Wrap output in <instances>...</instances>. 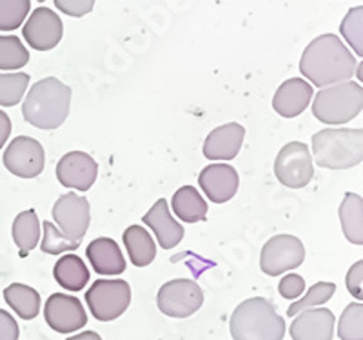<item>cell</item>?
Returning a JSON list of instances; mask_svg holds the SVG:
<instances>
[{
	"label": "cell",
	"instance_id": "22",
	"mask_svg": "<svg viewBox=\"0 0 363 340\" xmlns=\"http://www.w3.org/2000/svg\"><path fill=\"white\" fill-rule=\"evenodd\" d=\"M340 222L345 238L351 244H363V200L356 193H345L340 204Z\"/></svg>",
	"mask_w": 363,
	"mask_h": 340
},
{
	"label": "cell",
	"instance_id": "9",
	"mask_svg": "<svg viewBox=\"0 0 363 340\" xmlns=\"http://www.w3.org/2000/svg\"><path fill=\"white\" fill-rule=\"evenodd\" d=\"M306 258L303 242L293 235H277L262 248L260 270L269 277H278L284 271L296 270Z\"/></svg>",
	"mask_w": 363,
	"mask_h": 340
},
{
	"label": "cell",
	"instance_id": "40",
	"mask_svg": "<svg viewBox=\"0 0 363 340\" xmlns=\"http://www.w3.org/2000/svg\"><path fill=\"white\" fill-rule=\"evenodd\" d=\"M37 2H44V0H37Z\"/></svg>",
	"mask_w": 363,
	"mask_h": 340
},
{
	"label": "cell",
	"instance_id": "23",
	"mask_svg": "<svg viewBox=\"0 0 363 340\" xmlns=\"http://www.w3.org/2000/svg\"><path fill=\"white\" fill-rule=\"evenodd\" d=\"M124 246L136 268H145L157 257V246L153 236L138 224L129 226L124 231Z\"/></svg>",
	"mask_w": 363,
	"mask_h": 340
},
{
	"label": "cell",
	"instance_id": "21",
	"mask_svg": "<svg viewBox=\"0 0 363 340\" xmlns=\"http://www.w3.org/2000/svg\"><path fill=\"white\" fill-rule=\"evenodd\" d=\"M173 213L186 224H194L207 219V202L194 186H184L177 191L171 200Z\"/></svg>",
	"mask_w": 363,
	"mask_h": 340
},
{
	"label": "cell",
	"instance_id": "17",
	"mask_svg": "<svg viewBox=\"0 0 363 340\" xmlns=\"http://www.w3.org/2000/svg\"><path fill=\"white\" fill-rule=\"evenodd\" d=\"M245 137V128L238 122L220 126L207 135L203 157L209 160H233L238 155Z\"/></svg>",
	"mask_w": 363,
	"mask_h": 340
},
{
	"label": "cell",
	"instance_id": "33",
	"mask_svg": "<svg viewBox=\"0 0 363 340\" xmlns=\"http://www.w3.org/2000/svg\"><path fill=\"white\" fill-rule=\"evenodd\" d=\"M340 31H342L343 38H345L349 44H351L352 50L356 51L358 57L363 55V8L349 9V13L345 15V18L342 21L340 26Z\"/></svg>",
	"mask_w": 363,
	"mask_h": 340
},
{
	"label": "cell",
	"instance_id": "8",
	"mask_svg": "<svg viewBox=\"0 0 363 340\" xmlns=\"http://www.w3.org/2000/svg\"><path fill=\"white\" fill-rule=\"evenodd\" d=\"M274 175L284 186L293 190L306 187L314 177L309 146L303 142L285 144L274 160Z\"/></svg>",
	"mask_w": 363,
	"mask_h": 340
},
{
	"label": "cell",
	"instance_id": "32",
	"mask_svg": "<svg viewBox=\"0 0 363 340\" xmlns=\"http://www.w3.org/2000/svg\"><path fill=\"white\" fill-rule=\"evenodd\" d=\"M42 229H44V238L40 242V249L44 253L60 255L66 251H74L80 246V242L69 241L57 226L51 224L50 220L42 222Z\"/></svg>",
	"mask_w": 363,
	"mask_h": 340
},
{
	"label": "cell",
	"instance_id": "36",
	"mask_svg": "<svg viewBox=\"0 0 363 340\" xmlns=\"http://www.w3.org/2000/svg\"><path fill=\"white\" fill-rule=\"evenodd\" d=\"M345 284L349 293H351L356 300L363 299V262L362 261H358L356 264L351 265V270H349V273H347Z\"/></svg>",
	"mask_w": 363,
	"mask_h": 340
},
{
	"label": "cell",
	"instance_id": "14",
	"mask_svg": "<svg viewBox=\"0 0 363 340\" xmlns=\"http://www.w3.org/2000/svg\"><path fill=\"white\" fill-rule=\"evenodd\" d=\"M99 175V164L84 151H71L57 164V179L66 187L79 191L91 190Z\"/></svg>",
	"mask_w": 363,
	"mask_h": 340
},
{
	"label": "cell",
	"instance_id": "12",
	"mask_svg": "<svg viewBox=\"0 0 363 340\" xmlns=\"http://www.w3.org/2000/svg\"><path fill=\"white\" fill-rule=\"evenodd\" d=\"M45 322L57 333H74L87 324L86 309L77 297L66 293H53L45 300Z\"/></svg>",
	"mask_w": 363,
	"mask_h": 340
},
{
	"label": "cell",
	"instance_id": "25",
	"mask_svg": "<svg viewBox=\"0 0 363 340\" xmlns=\"http://www.w3.org/2000/svg\"><path fill=\"white\" fill-rule=\"evenodd\" d=\"M13 241L18 246V255L22 258L28 257L40 241V220L35 209L18 213L13 222Z\"/></svg>",
	"mask_w": 363,
	"mask_h": 340
},
{
	"label": "cell",
	"instance_id": "27",
	"mask_svg": "<svg viewBox=\"0 0 363 340\" xmlns=\"http://www.w3.org/2000/svg\"><path fill=\"white\" fill-rule=\"evenodd\" d=\"M29 62V53L15 35H0V70H21Z\"/></svg>",
	"mask_w": 363,
	"mask_h": 340
},
{
	"label": "cell",
	"instance_id": "10",
	"mask_svg": "<svg viewBox=\"0 0 363 340\" xmlns=\"http://www.w3.org/2000/svg\"><path fill=\"white\" fill-rule=\"evenodd\" d=\"M2 160L9 173L17 175L21 179H35L44 171L45 153L40 142L22 135L9 142Z\"/></svg>",
	"mask_w": 363,
	"mask_h": 340
},
{
	"label": "cell",
	"instance_id": "7",
	"mask_svg": "<svg viewBox=\"0 0 363 340\" xmlns=\"http://www.w3.org/2000/svg\"><path fill=\"white\" fill-rule=\"evenodd\" d=\"M157 304L164 315L187 319L199 312L203 304V291L189 278H174L158 290Z\"/></svg>",
	"mask_w": 363,
	"mask_h": 340
},
{
	"label": "cell",
	"instance_id": "2",
	"mask_svg": "<svg viewBox=\"0 0 363 340\" xmlns=\"http://www.w3.org/2000/svg\"><path fill=\"white\" fill-rule=\"evenodd\" d=\"M71 95V87L55 77L38 80L22 104V116L33 128H60L69 115Z\"/></svg>",
	"mask_w": 363,
	"mask_h": 340
},
{
	"label": "cell",
	"instance_id": "11",
	"mask_svg": "<svg viewBox=\"0 0 363 340\" xmlns=\"http://www.w3.org/2000/svg\"><path fill=\"white\" fill-rule=\"evenodd\" d=\"M53 219L57 228H60L69 241L80 242L86 236L91 222L89 202L77 193H66L55 202Z\"/></svg>",
	"mask_w": 363,
	"mask_h": 340
},
{
	"label": "cell",
	"instance_id": "29",
	"mask_svg": "<svg viewBox=\"0 0 363 340\" xmlns=\"http://www.w3.org/2000/svg\"><path fill=\"white\" fill-rule=\"evenodd\" d=\"M338 336L342 340H363V304L352 302L343 309L338 320Z\"/></svg>",
	"mask_w": 363,
	"mask_h": 340
},
{
	"label": "cell",
	"instance_id": "18",
	"mask_svg": "<svg viewBox=\"0 0 363 340\" xmlns=\"http://www.w3.org/2000/svg\"><path fill=\"white\" fill-rule=\"evenodd\" d=\"M313 100V86L303 79L285 80L272 99V108L285 119H294L307 109Z\"/></svg>",
	"mask_w": 363,
	"mask_h": 340
},
{
	"label": "cell",
	"instance_id": "3",
	"mask_svg": "<svg viewBox=\"0 0 363 340\" xmlns=\"http://www.w3.org/2000/svg\"><path fill=\"white\" fill-rule=\"evenodd\" d=\"M233 340H284L285 320L274 304L255 297L236 306L229 320Z\"/></svg>",
	"mask_w": 363,
	"mask_h": 340
},
{
	"label": "cell",
	"instance_id": "34",
	"mask_svg": "<svg viewBox=\"0 0 363 340\" xmlns=\"http://www.w3.org/2000/svg\"><path fill=\"white\" fill-rule=\"evenodd\" d=\"M278 291H280V295L284 299L296 300L300 299L301 295H303V291H306V280H303V277H300V275L296 273L285 275L280 280V284H278Z\"/></svg>",
	"mask_w": 363,
	"mask_h": 340
},
{
	"label": "cell",
	"instance_id": "19",
	"mask_svg": "<svg viewBox=\"0 0 363 340\" xmlns=\"http://www.w3.org/2000/svg\"><path fill=\"white\" fill-rule=\"evenodd\" d=\"M142 222L153 229L157 242L164 249L174 248L184 238V228L173 219L165 199H158V202L155 204L153 208L145 213Z\"/></svg>",
	"mask_w": 363,
	"mask_h": 340
},
{
	"label": "cell",
	"instance_id": "6",
	"mask_svg": "<svg viewBox=\"0 0 363 340\" xmlns=\"http://www.w3.org/2000/svg\"><path fill=\"white\" fill-rule=\"evenodd\" d=\"M86 302L96 320L111 322L120 315H124L131 304V287L120 278H115V280L100 278L87 290Z\"/></svg>",
	"mask_w": 363,
	"mask_h": 340
},
{
	"label": "cell",
	"instance_id": "20",
	"mask_svg": "<svg viewBox=\"0 0 363 340\" xmlns=\"http://www.w3.org/2000/svg\"><path fill=\"white\" fill-rule=\"evenodd\" d=\"M93 270L99 275H120L125 271V258L118 244L108 236L95 238L86 251Z\"/></svg>",
	"mask_w": 363,
	"mask_h": 340
},
{
	"label": "cell",
	"instance_id": "26",
	"mask_svg": "<svg viewBox=\"0 0 363 340\" xmlns=\"http://www.w3.org/2000/svg\"><path fill=\"white\" fill-rule=\"evenodd\" d=\"M4 299L22 320H33L40 312V295L26 284H11L4 290Z\"/></svg>",
	"mask_w": 363,
	"mask_h": 340
},
{
	"label": "cell",
	"instance_id": "35",
	"mask_svg": "<svg viewBox=\"0 0 363 340\" xmlns=\"http://www.w3.org/2000/svg\"><path fill=\"white\" fill-rule=\"evenodd\" d=\"M55 6L58 11L66 13L69 17L80 18L93 11L95 0H55Z\"/></svg>",
	"mask_w": 363,
	"mask_h": 340
},
{
	"label": "cell",
	"instance_id": "38",
	"mask_svg": "<svg viewBox=\"0 0 363 340\" xmlns=\"http://www.w3.org/2000/svg\"><path fill=\"white\" fill-rule=\"evenodd\" d=\"M9 135H11V121H9L8 113L0 109V150L8 142Z\"/></svg>",
	"mask_w": 363,
	"mask_h": 340
},
{
	"label": "cell",
	"instance_id": "16",
	"mask_svg": "<svg viewBox=\"0 0 363 340\" xmlns=\"http://www.w3.org/2000/svg\"><path fill=\"white\" fill-rule=\"evenodd\" d=\"M199 184L211 202L223 204L236 195L240 179L235 168L229 164H211L202 170Z\"/></svg>",
	"mask_w": 363,
	"mask_h": 340
},
{
	"label": "cell",
	"instance_id": "24",
	"mask_svg": "<svg viewBox=\"0 0 363 340\" xmlns=\"http://www.w3.org/2000/svg\"><path fill=\"white\" fill-rule=\"evenodd\" d=\"M53 277L58 286L67 291H80L89 283V271L86 264L77 255H66L57 261L53 268Z\"/></svg>",
	"mask_w": 363,
	"mask_h": 340
},
{
	"label": "cell",
	"instance_id": "30",
	"mask_svg": "<svg viewBox=\"0 0 363 340\" xmlns=\"http://www.w3.org/2000/svg\"><path fill=\"white\" fill-rule=\"evenodd\" d=\"M336 286L333 283H318L307 291V295L303 299L296 300L289 306L287 309V315L289 317H296L298 313L306 312V309H311V307H316V306H322L325 304L327 300L333 299V295H335Z\"/></svg>",
	"mask_w": 363,
	"mask_h": 340
},
{
	"label": "cell",
	"instance_id": "28",
	"mask_svg": "<svg viewBox=\"0 0 363 340\" xmlns=\"http://www.w3.org/2000/svg\"><path fill=\"white\" fill-rule=\"evenodd\" d=\"M29 86L28 73H0V106H17Z\"/></svg>",
	"mask_w": 363,
	"mask_h": 340
},
{
	"label": "cell",
	"instance_id": "31",
	"mask_svg": "<svg viewBox=\"0 0 363 340\" xmlns=\"http://www.w3.org/2000/svg\"><path fill=\"white\" fill-rule=\"evenodd\" d=\"M29 9V0H0V31H13L21 28Z\"/></svg>",
	"mask_w": 363,
	"mask_h": 340
},
{
	"label": "cell",
	"instance_id": "13",
	"mask_svg": "<svg viewBox=\"0 0 363 340\" xmlns=\"http://www.w3.org/2000/svg\"><path fill=\"white\" fill-rule=\"evenodd\" d=\"M22 35L33 50L50 51L62 40L64 26L53 9L37 8L24 24Z\"/></svg>",
	"mask_w": 363,
	"mask_h": 340
},
{
	"label": "cell",
	"instance_id": "39",
	"mask_svg": "<svg viewBox=\"0 0 363 340\" xmlns=\"http://www.w3.org/2000/svg\"><path fill=\"white\" fill-rule=\"evenodd\" d=\"M66 340H102V336L96 331H84L80 333V335H73Z\"/></svg>",
	"mask_w": 363,
	"mask_h": 340
},
{
	"label": "cell",
	"instance_id": "37",
	"mask_svg": "<svg viewBox=\"0 0 363 340\" xmlns=\"http://www.w3.org/2000/svg\"><path fill=\"white\" fill-rule=\"evenodd\" d=\"M18 324L8 312L0 309V340H18Z\"/></svg>",
	"mask_w": 363,
	"mask_h": 340
},
{
	"label": "cell",
	"instance_id": "15",
	"mask_svg": "<svg viewBox=\"0 0 363 340\" xmlns=\"http://www.w3.org/2000/svg\"><path fill=\"white\" fill-rule=\"evenodd\" d=\"M291 336L293 340H333L335 315L327 307H311L293 317Z\"/></svg>",
	"mask_w": 363,
	"mask_h": 340
},
{
	"label": "cell",
	"instance_id": "1",
	"mask_svg": "<svg viewBox=\"0 0 363 340\" xmlns=\"http://www.w3.org/2000/svg\"><path fill=\"white\" fill-rule=\"evenodd\" d=\"M301 75L314 86L329 87L351 80L356 71V58L333 33L320 35L306 48L300 60Z\"/></svg>",
	"mask_w": 363,
	"mask_h": 340
},
{
	"label": "cell",
	"instance_id": "5",
	"mask_svg": "<svg viewBox=\"0 0 363 340\" xmlns=\"http://www.w3.org/2000/svg\"><path fill=\"white\" fill-rule=\"evenodd\" d=\"M363 109V89L358 82L335 84L318 92L313 102V115L327 126H342L359 116Z\"/></svg>",
	"mask_w": 363,
	"mask_h": 340
},
{
	"label": "cell",
	"instance_id": "4",
	"mask_svg": "<svg viewBox=\"0 0 363 340\" xmlns=\"http://www.w3.org/2000/svg\"><path fill=\"white\" fill-rule=\"evenodd\" d=\"M320 168L349 170L363 160V131L358 129H322L313 135V155Z\"/></svg>",
	"mask_w": 363,
	"mask_h": 340
}]
</instances>
